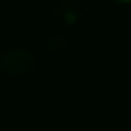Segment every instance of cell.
I'll list each match as a JSON object with an SVG mask.
<instances>
[{
    "mask_svg": "<svg viewBox=\"0 0 131 131\" xmlns=\"http://www.w3.org/2000/svg\"><path fill=\"white\" fill-rule=\"evenodd\" d=\"M33 66V55L25 49H10L0 57V70L8 72L10 76L23 74Z\"/></svg>",
    "mask_w": 131,
    "mask_h": 131,
    "instance_id": "cell-1",
    "label": "cell"
},
{
    "mask_svg": "<svg viewBox=\"0 0 131 131\" xmlns=\"http://www.w3.org/2000/svg\"><path fill=\"white\" fill-rule=\"evenodd\" d=\"M117 2H131V0H117Z\"/></svg>",
    "mask_w": 131,
    "mask_h": 131,
    "instance_id": "cell-2",
    "label": "cell"
}]
</instances>
